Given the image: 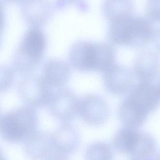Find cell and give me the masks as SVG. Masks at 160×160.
Here are the masks:
<instances>
[{
	"instance_id": "cell-27",
	"label": "cell",
	"mask_w": 160,
	"mask_h": 160,
	"mask_svg": "<svg viewBox=\"0 0 160 160\" xmlns=\"http://www.w3.org/2000/svg\"><path fill=\"white\" fill-rule=\"evenodd\" d=\"M130 160H134L130 159Z\"/></svg>"
},
{
	"instance_id": "cell-14",
	"label": "cell",
	"mask_w": 160,
	"mask_h": 160,
	"mask_svg": "<svg viewBox=\"0 0 160 160\" xmlns=\"http://www.w3.org/2000/svg\"><path fill=\"white\" fill-rule=\"evenodd\" d=\"M70 68L65 62L59 59L48 60L43 66L42 77L53 88H63L69 80Z\"/></svg>"
},
{
	"instance_id": "cell-2",
	"label": "cell",
	"mask_w": 160,
	"mask_h": 160,
	"mask_svg": "<svg viewBox=\"0 0 160 160\" xmlns=\"http://www.w3.org/2000/svg\"><path fill=\"white\" fill-rule=\"evenodd\" d=\"M38 128L36 110L27 105L0 117V136L11 143L24 142L38 131Z\"/></svg>"
},
{
	"instance_id": "cell-20",
	"label": "cell",
	"mask_w": 160,
	"mask_h": 160,
	"mask_svg": "<svg viewBox=\"0 0 160 160\" xmlns=\"http://www.w3.org/2000/svg\"><path fill=\"white\" fill-rule=\"evenodd\" d=\"M146 11L148 18L154 22L159 21L160 0H148Z\"/></svg>"
},
{
	"instance_id": "cell-9",
	"label": "cell",
	"mask_w": 160,
	"mask_h": 160,
	"mask_svg": "<svg viewBox=\"0 0 160 160\" xmlns=\"http://www.w3.org/2000/svg\"><path fill=\"white\" fill-rule=\"evenodd\" d=\"M53 6L49 0H23L21 12L24 21L30 28H40L49 20Z\"/></svg>"
},
{
	"instance_id": "cell-28",
	"label": "cell",
	"mask_w": 160,
	"mask_h": 160,
	"mask_svg": "<svg viewBox=\"0 0 160 160\" xmlns=\"http://www.w3.org/2000/svg\"></svg>"
},
{
	"instance_id": "cell-6",
	"label": "cell",
	"mask_w": 160,
	"mask_h": 160,
	"mask_svg": "<svg viewBox=\"0 0 160 160\" xmlns=\"http://www.w3.org/2000/svg\"><path fill=\"white\" fill-rule=\"evenodd\" d=\"M128 99L142 112L148 116L159 106V82H140L129 93Z\"/></svg>"
},
{
	"instance_id": "cell-11",
	"label": "cell",
	"mask_w": 160,
	"mask_h": 160,
	"mask_svg": "<svg viewBox=\"0 0 160 160\" xmlns=\"http://www.w3.org/2000/svg\"><path fill=\"white\" fill-rule=\"evenodd\" d=\"M54 152L68 156L74 153L80 144V134L76 128L70 124H63L51 133Z\"/></svg>"
},
{
	"instance_id": "cell-22",
	"label": "cell",
	"mask_w": 160,
	"mask_h": 160,
	"mask_svg": "<svg viewBox=\"0 0 160 160\" xmlns=\"http://www.w3.org/2000/svg\"><path fill=\"white\" fill-rule=\"evenodd\" d=\"M67 156L54 152L46 160H69Z\"/></svg>"
},
{
	"instance_id": "cell-18",
	"label": "cell",
	"mask_w": 160,
	"mask_h": 160,
	"mask_svg": "<svg viewBox=\"0 0 160 160\" xmlns=\"http://www.w3.org/2000/svg\"><path fill=\"white\" fill-rule=\"evenodd\" d=\"M112 148L108 143L96 142L90 144L85 152L86 160H113Z\"/></svg>"
},
{
	"instance_id": "cell-12",
	"label": "cell",
	"mask_w": 160,
	"mask_h": 160,
	"mask_svg": "<svg viewBox=\"0 0 160 160\" xmlns=\"http://www.w3.org/2000/svg\"><path fill=\"white\" fill-rule=\"evenodd\" d=\"M24 153L31 160H46L54 153L51 133L38 131L24 142Z\"/></svg>"
},
{
	"instance_id": "cell-15",
	"label": "cell",
	"mask_w": 160,
	"mask_h": 160,
	"mask_svg": "<svg viewBox=\"0 0 160 160\" xmlns=\"http://www.w3.org/2000/svg\"><path fill=\"white\" fill-rule=\"evenodd\" d=\"M140 132L138 129L126 127L121 128L114 137V148L117 152L130 157L138 144Z\"/></svg>"
},
{
	"instance_id": "cell-25",
	"label": "cell",
	"mask_w": 160,
	"mask_h": 160,
	"mask_svg": "<svg viewBox=\"0 0 160 160\" xmlns=\"http://www.w3.org/2000/svg\"><path fill=\"white\" fill-rule=\"evenodd\" d=\"M4 156L3 155V152H2V150L0 149V159L2 158H3Z\"/></svg>"
},
{
	"instance_id": "cell-13",
	"label": "cell",
	"mask_w": 160,
	"mask_h": 160,
	"mask_svg": "<svg viewBox=\"0 0 160 160\" xmlns=\"http://www.w3.org/2000/svg\"><path fill=\"white\" fill-rule=\"evenodd\" d=\"M159 61L158 55L154 52H145L137 57L134 74L140 82H157L159 77Z\"/></svg>"
},
{
	"instance_id": "cell-8",
	"label": "cell",
	"mask_w": 160,
	"mask_h": 160,
	"mask_svg": "<svg viewBox=\"0 0 160 160\" xmlns=\"http://www.w3.org/2000/svg\"><path fill=\"white\" fill-rule=\"evenodd\" d=\"M103 74L104 87L111 94L125 95L134 87V74L125 67L115 64Z\"/></svg>"
},
{
	"instance_id": "cell-3",
	"label": "cell",
	"mask_w": 160,
	"mask_h": 160,
	"mask_svg": "<svg viewBox=\"0 0 160 160\" xmlns=\"http://www.w3.org/2000/svg\"><path fill=\"white\" fill-rule=\"evenodd\" d=\"M47 45L46 36L40 28L27 30L12 59L14 72L24 77L32 74L40 64Z\"/></svg>"
},
{
	"instance_id": "cell-23",
	"label": "cell",
	"mask_w": 160,
	"mask_h": 160,
	"mask_svg": "<svg viewBox=\"0 0 160 160\" xmlns=\"http://www.w3.org/2000/svg\"><path fill=\"white\" fill-rule=\"evenodd\" d=\"M78 0H56L55 7L57 8H61L65 6L70 4L73 3Z\"/></svg>"
},
{
	"instance_id": "cell-1",
	"label": "cell",
	"mask_w": 160,
	"mask_h": 160,
	"mask_svg": "<svg viewBox=\"0 0 160 160\" xmlns=\"http://www.w3.org/2000/svg\"><path fill=\"white\" fill-rule=\"evenodd\" d=\"M116 52L110 44L80 41L73 44L69 53L72 67L80 72H104L115 64Z\"/></svg>"
},
{
	"instance_id": "cell-17",
	"label": "cell",
	"mask_w": 160,
	"mask_h": 160,
	"mask_svg": "<svg viewBox=\"0 0 160 160\" xmlns=\"http://www.w3.org/2000/svg\"><path fill=\"white\" fill-rule=\"evenodd\" d=\"M103 11L105 17L111 22L132 16L134 11L133 2L132 0H105Z\"/></svg>"
},
{
	"instance_id": "cell-19",
	"label": "cell",
	"mask_w": 160,
	"mask_h": 160,
	"mask_svg": "<svg viewBox=\"0 0 160 160\" xmlns=\"http://www.w3.org/2000/svg\"><path fill=\"white\" fill-rule=\"evenodd\" d=\"M14 80L12 68L0 65V93L4 92L11 87Z\"/></svg>"
},
{
	"instance_id": "cell-7",
	"label": "cell",
	"mask_w": 160,
	"mask_h": 160,
	"mask_svg": "<svg viewBox=\"0 0 160 160\" xmlns=\"http://www.w3.org/2000/svg\"><path fill=\"white\" fill-rule=\"evenodd\" d=\"M78 114L86 124L98 126L107 121L110 111L107 102L102 97L89 94L80 99Z\"/></svg>"
},
{
	"instance_id": "cell-5",
	"label": "cell",
	"mask_w": 160,
	"mask_h": 160,
	"mask_svg": "<svg viewBox=\"0 0 160 160\" xmlns=\"http://www.w3.org/2000/svg\"><path fill=\"white\" fill-rule=\"evenodd\" d=\"M58 88L53 91L47 106L54 117L62 122H69L78 114L80 99L70 89Z\"/></svg>"
},
{
	"instance_id": "cell-21",
	"label": "cell",
	"mask_w": 160,
	"mask_h": 160,
	"mask_svg": "<svg viewBox=\"0 0 160 160\" xmlns=\"http://www.w3.org/2000/svg\"><path fill=\"white\" fill-rule=\"evenodd\" d=\"M5 25L4 7L2 0H0V38Z\"/></svg>"
},
{
	"instance_id": "cell-4",
	"label": "cell",
	"mask_w": 160,
	"mask_h": 160,
	"mask_svg": "<svg viewBox=\"0 0 160 160\" xmlns=\"http://www.w3.org/2000/svg\"><path fill=\"white\" fill-rule=\"evenodd\" d=\"M54 89L42 76H24L18 84V91L23 101L34 108L47 106Z\"/></svg>"
},
{
	"instance_id": "cell-24",
	"label": "cell",
	"mask_w": 160,
	"mask_h": 160,
	"mask_svg": "<svg viewBox=\"0 0 160 160\" xmlns=\"http://www.w3.org/2000/svg\"><path fill=\"white\" fill-rule=\"evenodd\" d=\"M4 1L9 3H17L22 2L23 0H4Z\"/></svg>"
},
{
	"instance_id": "cell-10",
	"label": "cell",
	"mask_w": 160,
	"mask_h": 160,
	"mask_svg": "<svg viewBox=\"0 0 160 160\" xmlns=\"http://www.w3.org/2000/svg\"><path fill=\"white\" fill-rule=\"evenodd\" d=\"M111 22L109 30L110 41L118 46L135 47L137 30L136 18L124 17Z\"/></svg>"
},
{
	"instance_id": "cell-16",
	"label": "cell",
	"mask_w": 160,
	"mask_h": 160,
	"mask_svg": "<svg viewBox=\"0 0 160 160\" xmlns=\"http://www.w3.org/2000/svg\"><path fill=\"white\" fill-rule=\"evenodd\" d=\"M118 116L124 127L138 129L145 123L148 116L139 111L126 98L119 106Z\"/></svg>"
},
{
	"instance_id": "cell-26",
	"label": "cell",
	"mask_w": 160,
	"mask_h": 160,
	"mask_svg": "<svg viewBox=\"0 0 160 160\" xmlns=\"http://www.w3.org/2000/svg\"><path fill=\"white\" fill-rule=\"evenodd\" d=\"M0 160H6L4 158H2L0 159Z\"/></svg>"
}]
</instances>
